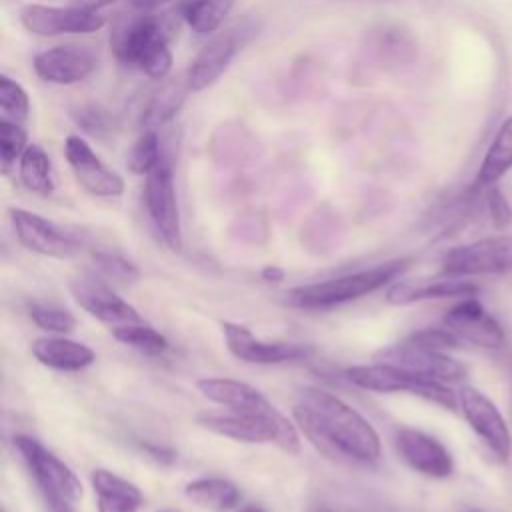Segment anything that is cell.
Wrapping results in <instances>:
<instances>
[{"mask_svg":"<svg viewBox=\"0 0 512 512\" xmlns=\"http://www.w3.org/2000/svg\"><path fill=\"white\" fill-rule=\"evenodd\" d=\"M512 272V236L482 238L446 252L442 274L480 276Z\"/></svg>","mask_w":512,"mask_h":512,"instance_id":"9","label":"cell"},{"mask_svg":"<svg viewBox=\"0 0 512 512\" xmlns=\"http://www.w3.org/2000/svg\"><path fill=\"white\" fill-rule=\"evenodd\" d=\"M166 2H170V0H132V6L140 8V10H156Z\"/></svg>","mask_w":512,"mask_h":512,"instance_id":"41","label":"cell"},{"mask_svg":"<svg viewBox=\"0 0 512 512\" xmlns=\"http://www.w3.org/2000/svg\"><path fill=\"white\" fill-rule=\"evenodd\" d=\"M510 170H512V114L496 130V134L482 158V164L478 168L474 186L490 188L502 176H506Z\"/></svg>","mask_w":512,"mask_h":512,"instance_id":"26","label":"cell"},{"mask_svg":"<svg viewBox=\"0 0 512 512\" xmlns=\"http://www.w3.org/2000/svg\"><path fill=\"white\" fill-rule=\"evenodd\" d=\"M110 332L118 342L130 346V348H136L140 352H146V354H160L168 348L166 336L160 334L156 328H152L146 320L128 324V326H120Z\"/></svg>","mask_w":512,"mask_h":512,"instance_id":"32","label":"cell"},{"mask_svg":"<svg viewBox=\"0 0 512 512\" xmlns=\"http://www.w3.org/2000/svg\"><path fill=\"white\" fill-rule=\"evenodd\" d=\"M486 204H488V214H490V220H492L494 228L502 230V228H508L512 224V206H510V202L506 200V196L502 194L500 188H496V186L488 188Z\"/></svg>","mask_w":512,"mask_h":512,"instance_id":"38","label":"cell"},{"mask_svg":"<svg viewBox=\"0 0 512 512\" xmlns=\"http://www.w3.org/2000/svg\"><path fill=\"white\" fill-rule=\"evenodd\" d=\"M466 276L440 274L438 278L416 280V282H396L388 288L386 300L394 306H404L420 300H438V298H456V296H474L478 286Z\"/></svg>","mask_w":512,"mask_h":512,"instance_id":"22","label":"cell"},{"mask_svg":"<svg viewBox=\"0 0 512 512\" xmlns=\"http://www.w3.org/2000/svg\"><path fill=\"white\" fill-rule=\"evenodd\" d=\"M362 54L370 68H396L416 60V36L398 24H380L366 32Z\"/></svg>","mask_w":512,"mask_h":512,"instance_id":"18","label":"cell"},{"mask_svg":"<svg viewBox=\"0 0 512 512\" xmlns=\"http://www.w3.org/2000/svg\"><path fill=\"white\" fill-rule=\"evenodd\" d=\"M20 24L38 36L90 34L100 30L106 20L102 14L78 6L28 4L20 10Z\"/></svg>","mask_w":512,"mask_h":512,"instance_id":"13","label":"cell"},{"mask_svg":"<svg viewBox=\"0 0 512 512\" xmlns=\"http://www.w3.org/2000/svg\"><path fill=\"white\" fill-rule=\"evenodd\" d=\"M0 112L2 120L24 124L30 116V98L14 78L0 76Z\"/></svg>","mask_w":512,"mask_h":512,"instance_id":"33","label":"cell"},{"mask_svg":"<svg viewBox=\"0 0 512 512\" xmlns=\"http://www.w3.org/2000/svg\"><path fill=\"white\" fill-rule=\"evenodd\" d=\"M162 158V138L158 130H144L126 154V166L134 174H148Z\"/></svg>","mask_w":512,"mask_h":512,"instance_id":"31","label":"cell"},{"mask_svg":"<svg viewBox=\"0 0 512 512\" xmlns=\"http://www.w3.org/2000/svg\"><path fill=\"white\" fill-rule=\"evenodd\" d=\"M460 512H482L480 508H462Z\"/></svg>","mask_w":512,"mask_h":512,"instance_id":"44","label":"cell"},{"mask_svg":"<svg viewBox=\"0 0 512 512\" xmlns=\"http://www.w3.org/2000/svg\"><path fill=\"white\" fill-rule=\"evenodd\" d=\"M198 424L214 434L232 438L238 442H274L288 454H300V436L296 426L286 418H266L234 410L224 412H202Z\"/></svg>","mask_w":512,"mask_h":512,"instance_id":"6","label":"cell"},{"mask_svg":"<svg viewBox=\"0 0 512 512\" xmlns=\"http://www.w3.org/2000/svg\"><path fill=\"white\" fill-rule=\"evenodd\" d=\"M92 258H94L96 270H98L104 278H108V280H112V282H116V284H130V282H136L138 276H140L138 268H136L130 260L122 258V256L116 254V252L98 250V252L92 254Z\"/></svg>","mask_w":512,"mask_h":512,"instance_id":"35","label":"cell"},{"mask_svg":"<svg viewBox=\"0 0 512 512\" xmlns=\"http://www.w3.org/2000/svg\"><path fill=\"white\" fill-rule=\"evenodd\" d=\"M222 334L228 352L248 364H282L306 360L314 354V346L302 342H268L256 338L246 326L222 322Z\"/></svg>","mask_w":512,"mask_h":512,"instance_id":"12","label":"cell"},{"mask_svg":"<svg viewBox=\"0 0 512 512\" xmlns=\"http://www.w3.org/2000/svg\"><path fill=\"white\" fill-rule=\"evenodd\" d=\"M346 378L354 386L370 392H380V394L406 392V394L424 398L428 402H434L446 410H456L458 406V394H454L442 380L412 374L392 364L374 362V364L350 366L346 370Z\"/></svg>","mask_w":512,"mask_h":512,"instance_id":"5","label":"cell"},{"mask_svg":"<svg viewBox=\"0 0 512 512\" xmlns=\"http://www.w3.org/2000/svg\"><path fill=\"white\" fill-rule=\"evenodd\" d=\"M236 0H180L178 14L200 36L214 34L230 16Z\"/></svg>","mask_w":512,"mask_h":512,"instance_id":"28","label":"cell"},{"mask_svg":"<svg viewBox=\"0 0 512 512\" xmlns=\"http://www.w3.org/2000/svg\"><path fill=\"white\" fill-rule=\"evenodd\" d=\"M458 404L470 428L500 460H506L512 452V434L496 404L474 386H460Z\"/></svg>","mask_w":512,"mask_h":512,"instance_id":"14","label":"cell"},{"mask_svg":"<svg viewBox=\"0 0 512 512\" xmlns=\"http://www.w3.org/2000/svg\"><path fill=\"white\" fill-rule=\"evenodd\" d=\"M260 276L266 282H280L284 278V272L278 266H266V268H262Z\"/></svg>","mask_w":512,"mask_h":512,"instance_id":"40","label":"cell"},{"mask_svg":"<svg viewBox=\"0 0 512 512\" xmlns=\"http://www.w3.org/2000/svg\"><path fill=\"white\" fill-rule=\"evenodd\" d=\"M90 482L96 494L98 512H138L144 502V496L134 482L110 470H94Z\"/></svg>","mask_w":512,"mask_h":512,"instance_id":"24","label":"cell"},{"mask_svg":"<svg viewBox=\"0 0 512 512\" xmlns=\"http://www.w3.org/2000/svg\"><path fill=\"white\" fill-rule=\"evenodd\" d=\"M442 326L454 332L462 342H468L480 348H500L506 340L500 324L472 296L452 306L446 312Z\"/></svg>","mask_w":512,"mask_h":512,"instance_id":"19","label":"cell"},{"mask_svg":"<svg viewBox=\"0 0 512 512\" xmlns=\"http://www.w3.org/2000/svg\"><path fill=\"white\" fill-rule=\"evenodd\" d=\"M190 86L186 80V74L180 78H168L164 80L148 98L142 116H140V124L144 130H160L164 128L182 108V104L188 98Z\"/></svg>","mask_w":512,"mask_h":512,"instance_id":"25","label":"cell"},{"mask_svg":"<svg viewBox=\"0 0 512 512\" xmlns=\"http://www.w3.org/2000/svg\"><path fill=\"white\" fill-rule=\"evenodd\" d=\"M32 356L42 366L60 372H78L96 360V354L90 346L64 336H46L34 340Z\"/></svg>","mask_w":512,"mask_h":512,"instance_id":"23","label":"cell"},{"mask_svg":"<svg viewBox=\"0 0 512 512\" xmlns=\"http://www.w3.org/2000/svg\"><path fill=\"white\" fill-rule=\"evenodd\" d=\"M196 388L202 392V396H206L214 404L224 406L226 410L266 418L284 416L260 390L234 378H200L196 382Z\"/></svg>","mask_w":512,"mask_h":512,"instance_id":"20","label":"cell"},{"mask_svg":"<svg viewBox=\"0 0 512 512\" xmlns=\"http://www.w3.org/2000/svg\"><path fill=\"white\" fill-rule=\"evenodd\" d=\"M238 512H268V510L262 508L260 504H246V506H242Z\"/></svg>","mask_w":512,"mask_h":512,"instance_id":"42","label":"cell"},{"mask_svg":"<svg viewBox=\"0 0 512 512\" xmlns=\"http://www.w3.org/2000/svg\"><path fill=\"white\" fill-rule=\"evenodd\" d=\"M70 292L82 310L106 324L110 330L144 322L138 310L120 298L104 280L94 276L76 278L70 282Z\"/></svg>","mask_w":512,"mask_h":512,"instance_id":"15","label":"cell"},{"mask_svg":"<svg viewBox=\"0 0 512 512\" xmlns=\"http://www.w3.org/2000/svg\"><path fill=\"white\" fill-rule=\"evenodd\" d=\"M310 512H334V510H330V508H326V506H318V508H314V510H310Z\"/></svg>","mask_w":512,"mask_h":512,"instance_id":"43","label":"cell"},{"mask_svg":"<svg viewBox=\"0 0 512 512\" xmlns=\"http://www.w3.org/2000/svg\"><path fill=\"white\" fill-rule=\"evenodd\" d=\"M66 162L76 182L92 196L116 198L124 192V180L112 168H108L90 144L78 134H70L64 142Z\"/></svg>","mask_w":512,"mask_h":512,"instance_id":"16","label":"cell"},{"mask_svg":"<svg viewBox=\"0 0 512 512\" xmlns=\"http://www.w3.org/2000/svg\"><path fill=\"white\" fill-rule=\"evenodd\" d=\"M26 146H28V134L24 126L0 118V162H2L4 174H8L10 166L16 162V158L22 156Z\"/></svg>","mask_w":512,"mask_h":512,"instance_id":"34","label":"cell"},{"mask_svg":"<svg viewBox=\"0 0 512 512\" xmlns=\"http://www.w3.org/2000/svg\"><path fill=\"white\" fill-rule=\"evenodd\" d=\"M410 264V258H398L386 264H378L374 268L342 274L330 280L302 284L286 292V302L302 310H328L384 288L386 284L396 280Z\"/></svg>","mask_w":512,"mask_h":512,"instance_id":"3","label":"cell"},{"mask_svg":"<svg viewBox=\"0 0 512 512\" xmlns=\"http://www.w3.org/2000/svg\"><path fill=\"white\" fill-rule=\"evenodd\" d=\"M186 498H190L196 506L212 510V512H228L240 500V490L234 482L218 476H202L186 484Z\"/></svg>","mask_w":512,"mask_h":512,"instance_id":"27","label":"cell"},{"mask_svg":"<svg viewBox=\"0 0 512 512\" xmlns=\"http://www.w3.org/2000/svg\"><path fill=\"white\" fill-rule=\"evenodd\" d=\"M72 6H78V8H86V10H94L98 12L100 8L116 2V0H70Z\"/></svg>","mask_w":512,"mask_h":512,"instance_id":"39","label":"cell"},{"mask_svg":"<svg viewBox=\"0 0 512 512\" xmlns=\"http://www.w3.org/2000/svg\"><path fill=\"white\" fill-rule=\"evenodd\" d=\"M28 314L32 318V322L48 332H56V334H66L70 330H74L76 326V318L72 316V312L52 306V304H42V302H32L28 306Z\"/></svg>","mask_w":512,"mask_h":512,"instance_id":"36","label":"cell"},{"mask_svg":"<svg viewBox=\"0 0 512 512\" xmlns=\"http://www.w3.org/2000/svg\"><path fill=\"white\" fill-rule=\"evenodd\" d=\"M292 414L310 444L324 456L348 464L378 462L382 454L378 432L342 398L320 388H302Z\"/></svg>","mask_w":512,"mask_h":512,"instance_id":"1","label":"cell"},{"mask_svg":"<svg viewBox=\"0 0 512 512\" xmlns=\"http://www.w3.org/2000/svg\"><path fill=\"white\" fill-rule=\"evenodd\" d=\"M14 448L20 452L48 508L52 512H76V504L82 500V484L72 468L32 436H16Z\"/></svg>","mask_w":512,"mask_h":512,"instance_id":"4","label":"cell"},{"mask_svg":"<svg viewBox=\"0 0 512 512\" xmlns=\"http://www.w3.org/2000/svg\"><path fill=\"white\" fill-rule=\"evenodd\" d=\"M70 116H72L74 124L82 132H86V134H90L94 138H108L118 128L114 114L108 108H104L102 104H98V102L76 104L70 110Z\"/></svg>","mask_w":512,"mask_h":512,"instance_id":"30","label":"cell"},{"mask_svg":"<svg viewBox=\"0 0 512 512\" xmlns=\"http://www.w3.org/2000/svg\"><path fill=\"white\" fill-rule=\"evenodd\" d=\"M170 24L156 10L130 8L112 22L110 48L116 60L152 80H164L172 70V52L168 48Z\"/></svg>","mask_w":512,"mask_h":512,"instance_id":"2","label":"cell"},{"mask_svg":"<svg viewBox=\"0 0 512 512\" xmlns=\"http://www.w3.org/2000/svg\"><path fill=\"white\" fill-rule=\"evenodd\" d=\"M32 66L40 80L70 86L86 80L94 72L96 60L88 50L76 46H54L38 52Z\"/></svg>","mask_w":512,"mask_h":512,"instance_id":"21","label":"cell"},{"mask_svg":"<svg viewBox=\"0 0 512 512\" xmlns=\"http://www.w3.org/2000/svg\"><path fill=\"white\" fill-rule=\"evenodd\" d=\"M376 360L442 382H454L466 376V366L462 362L454 360L446 352L414 344L408 338L378 350Z\"/></svg>","mask_w":512,"mask_h":512,"instance_id":"11","label":"cell"},{"mask_svg":"<svg viewBox=\"0 0 512 512\" xmlns=\"http://www.w3.org/2000/svg\"><path fill=\"white\" fill-rule=\"evenodd\" d=\"M10 220L22 246L50 258H72L82 250L78 236L24 208H10Z\"/></svg>","mask_w":512,"mask_h":512,"instance_id":"10","label":"cell"},{"mask_svg":"<svg viewBox=\"0 0 512 512\" xmlns=\"http://www.w3.org/2000/svg\"><path fill=\"white\" fill-rule=\"evenodd\" d=\"M410 342L414 344H420V346H426V348H432V350H450V348H458L462 344V340L450 332L446 326L442 328H424V330H418L414 334L408 336Z\"/></svg>","mask_w":512,"mask_h":512,"instance_id":"37","label":"cell"},{"mask_svg":"<svg viewBox=\"0 0 512 512\" xmlns=\"http://www.w3.org/2000/svg\"><path fill=\"white\" fill-rule=\"evenodd\" d=\"M394 444L402 460L424 476L448 478L454 472V460L446 446L422 430L400 428L394 436Z\"/></svg>","mask_w":512,"mask_h":512,"instance_id":"17","label":"cell"},{"mask_svg":"<svg viewBox=\"0 0 512 512\" xmlns=\"http://www.w3.org/2000/svg\"><path fill=\"white\" fill-rule=\"evenodd\" d=\"M144 206L148 220L160 242L172 250H182V224L174 186V156L162 150L160 162L146 174Z\"/></svg>","mask_w":512,"mask_h":512,"instance_id":"7","label":"cell"},{"mask_svg":"<svg viewBox=\"0 0 512 512\" xmlns=\"http://www.w3.org/2000/svg\"><path fill=\"white\" fill-rule=\"evenodd\" d=\"M258 30L260 20L254 16H244L230 28L212 36L186 70L190 90L200 92L210 88L228 70L234 56L258 34Z\"/></svg>","mask_w":512,"mask_h":512,"instance_id":"8","label":"cell"},{"mask_svg":"<svg viewBox=\"0 0 512 512\" xmlns=\"http://www.w3.org/2000/svg\"><path fill=\"white\" fill-rule=\"evenodd\" d=\"M158 512H174V510H158Z\"/></svg>","mask_w":512,"mask_h":512,"instance_id":"45","label":"cell"},{"mask_svg":"<svg viewBox=\"0 0 512 512\" xmlns=\"http://www.w3.org/2000/svg\"><path fill=\"white\" fill-rule=\"evenodd\" d=\"M18 176L26 190L50 196L54 192V178H52V162L46 150L40 144H28L22 156L18 158Z\"/></svg>","mask_w":512,"mask_h":512,"instance_id":"29","label":"cell"}]
</instances>
